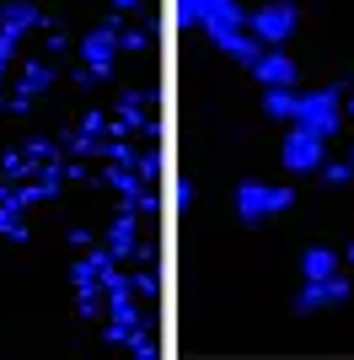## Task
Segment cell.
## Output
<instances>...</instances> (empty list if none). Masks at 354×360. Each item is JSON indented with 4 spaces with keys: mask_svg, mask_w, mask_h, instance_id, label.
Segmentation results:
<instances>
[{
    "mask_svg": "<svg viewBox=\"0 0 354 360\" xmlns=\"http://www.w3.org/2000/svg\"><path fill=\"white\" fill-rule=\"evenodd\" d=\"M290 205H295V194L284 188V183H258V178L236 183V194H231V210H236V221H247V226H258V221H274V215H284Z\"/></svg>",
    "mask_w": 354,
    "mask_h": 360,
    "instance_id": "1",
    "label": "cell"
},
{
    "mask_svg": "<svg viewBox=\"0 0 354 360\" xmlns=\"http://www.w3.org/2000/svg\"><path fill=\"white\" fill-rule=\"evenodd\" d=\"M177 22H183V27H199L209 44H215L225 32L247 27V11H242L236 0H177Z\"/></svg>",
    "mask_w": 354,
    "mask_h": 360,
    "instance_id": "2",
    "label": "cell"
},
{
    "mask_svg": "<svg viewBox=\"0 0 354 360\" xmlns=\"http://www.w3.org/2000/svg\"><path fill=\"white\" fill-rule=\"evenodd\" d=\"M301 129H317V135H339L343 129V97L339 86H317V91H295V119Z\"/></svg>",
    "mask_w": 354,
    "mask_h": 360,
    "instance_id": "3",
    "label": "cell"
},
{
    "mask_svg": "<svg viewBox=\"0 0 354 360\" xmlns=\"http://www.w3.org/2000/svg\"><path fill=\"white\" fill-rule=\"evenodd\" d=\"M247 27L263 38V49H284L301 27V11H295V0H263L258 11H247Z\"/></svg>",
    "mask_w": 354,
    "mask_h": 360,
    "instance_id": "4",
    "label": "cell"
},
{
    "mask_svg": "<svg viewBox=\"0 0 354 360\" xmlns=\"http://www.w3.org/2000/svg\"><path fill=\"white\" fill-rule=\"evenodd\" d=\"M280 162H284V172H295V178L322 172V162H327V140L317 135V129H301V124H295L290 135H284V146H280Z\"/></svg>",
    "mask_w": 354,
    "mask_h": 360,
    "instance_id": "5",
    "label": "cell"
},
{
    "mask_svg": "<svg viewBox=\"0 0 354 360\" xmlns=\"http://www.w3.org/2000/svg\"><path fill=\"white\" fill-rule=\"evenodd\" d=\"M349 296V280L343 274H327V280H306L295 290V312H322V307H339Z\"/></svg>",
    "mask_w": 354,
    "mask_h": 360,
    "instance_id": "6",
    "label": "cell"
},
{
    "mask_svg": "<svg viewBox=\"0 0 354 360\" xmlns=\"http://www.w3.org/2000/svg\"><path fill=\"white\" fill-rule=\"evenodd\" d=\"M247 70H252V81H263V86H295V60L284 49H263Z\"/></svg>",
    "mask_w": 354,
    "mask_h": 360,
    "instance_id": "7",
    "label": "cell"
},
{
    "mask_svg": "<svg viewBox=\"0 0 354 360\" xmlns=\"http://www.w3.org/2000/svg\"><path fill=\"white\" fill-rule=\"evenodd\" d=\"M263 113L274 124H290L295 119V86H263Z\"/></svg>",
    "mask_w": 354,
    "mask_h": 360,
    "instance_id": "8",
    "label": "cell"
},
{
    "mask_svg": "<svg viewBox=\"0 0 354 360\" xmlns=\"http://www.w3.org/2000/svg\"><path fill=\"white\" fill-rule=\"evenodd\" d=\"M301 274H306V280L339 274V253H333V248H306V253H301Z\"/></svg>",
    "mask_w": 354,
    "mask_h": 360,
    "instance_id": "9",
    "label": "cell"
},
{
    "mask_svg": "<svg viewBox=\"0 0 354 360\" xmlns=\"http://www.w3.org/2000/svg\"><path fill=\"white\" fill-rule=\"evenodd\" d=\"M86 60L97 65V70H107V60H113V38H107V32H97V38L86 44Z\"/></svg>",
    "mask_w": 354,
    "mask_h": 360,
    "instance_id": "10",
    "label": "cell"
},
{
    "mask_svg": "<svg viewBox=\"0 0 354 360\" xmlns=\"http://www.w3.org/2000/svg\"><path fill=\"white\" fill-rule=\"evenodd\" d=\"M354 178V167H349V156L343 162H322V183H333V188H343V183Z\"/></svg>",
    "mask_w": 354,
    "mask_h": 360,
    "instance_id": "11",
    "label": "cell"
},
{
    "mask_svg": "<svg viewBox=\"0 0 354 360\" xmlns=\"http://www.w3.org/2000/svg\"><path fill=\"white\" fill-rule=\"evenodd\" d=\"M124 49H134V54H145V49H150V27H145V22H140V27L124 38Z\"/></svg>",
    "mask_w": 354,
    "mask_h": 360,
    "instance_id": "12",
    "label": "cell"
},
{
    "mask_svg": "<svg viewBox=\"0 0 354 360\" xmlns=\"http://www.w3.org/2000/svg\"><path fill=\"white\" fill-rule=\"evenodd\" d=\"M349 269H354V242H349Z\"/></svg>",
    "mask_w": 354,
    "mask_h": 360,
    "instance_id": "13",
    "label": "cell"
},
{
    "mask_svg": "<svg viewBox=\"0 0 354 360\" xmlns=\"http://www.w3.org/2000/svg\"><path fill=\"white\" fill-rule=\"evenodd\" d=\"M349 167H354V146H349Z\"/></svg>",
    "mask_w": 354,
    "mask_h": 360,
    "instance_id": "14",
    "label": "cell"
}]
</instances>
